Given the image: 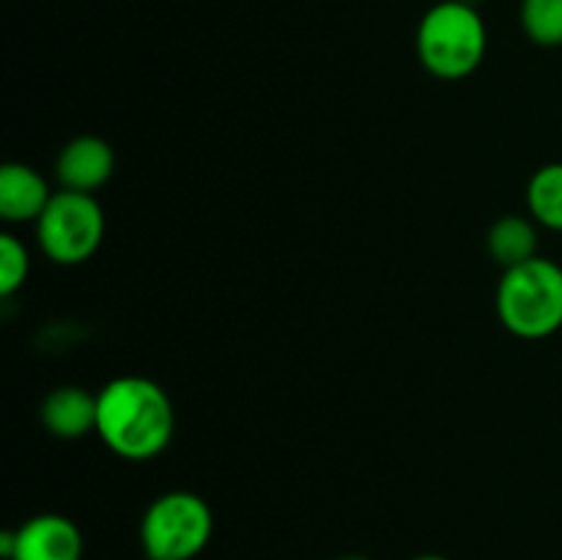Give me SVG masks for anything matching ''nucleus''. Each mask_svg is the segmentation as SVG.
<instances>
[{"label":"nucleus","instance_id":"obj_15","mask_svg":"<svg viewBox=\"0 0 562 560\" xmlns=\"http://www.w3.org/2000/svg\"><path fill=\"white\" fill-rule=\"evenodd\" d=\"M335 560H371L366 555H344V558H335Z\"/></svg>","mask_w":562,"mask_h":560},{"label":"nucleus","instance_id":"obj_12","mask_svg":"<svg viewBox=\"0 0 562 560\" xmlns=\"http://www.w3.org/2000/svg\"><path fill=\"white\" fill-rule=\"evenodd\" d=\"M521 27L538 47H560L562 0H521Z\"/></svg>","mask_w":562,"mask_h":560},{"label":"nucleus","instance_id":"obj_13","mask_svg":"<svg viewBox=\"0 0 562 560\" xmlns=\"http://www.w3.org/2000/svg\"><path fill=\"white\" fill-rule=\"evenodd\" d=\"M31 272L27 247L14 234H0V296H14Z\"/></svg>","mask_w":562,"mask_h":560},{"label":"nucleus","instance_id":"obj_8","mask_svg":"<svg viewBox=\"0 0 562 560\" xmlns=\"http://www.w3.org/2000/svg\"><path fill=\"white\" fill-rule=\"evenodd\" d=\"M55 192L36 168L5 163L0 168V217L5 223H36Z\"/></svg>","mask_w":562,"mask_h":560},{"label":"nucleus","instance_id":"obj_14","mask_svg":"<svg viewBox=\"0 0 562 560\" xmlns=\"http://www.w3.org/2000/svg\"><path fill=\"white\" fill-rule=\"evenodd\" d=\"M412 560H450V558H445V555H417V558Z\"/></svg>","mask_w":562,"mask_h":560},{"label":"nucleus","instance_id":"obj_11","mask_svg":"<svg viewBox=\"0 0 562 560\" xmlns=\"http://www.w3.org/2000/svg\"><path fill=\"white\" fill-rule=\"evenodd\" d=\"M527 206L543 228L562 231V163H549L527 184Z\"/></svg>","mask_w":562,"mask_h":560},{"label":"nucleus","instance_id":"obj_3","mask_svg":"<svg viewBox=\"0 0 562 560\" xmlns=\"http://www.w3.org/2000/svg\"><path fill=\"white\" fill-rule=\"evenodd\" d=\"M488 33L483 16L464 0L431 5L417 27V58L439 80H464L486 58Z\"/></svg>","mask_w":562,"mask_h":560},{"label":"nucleus","instance_id":"obj_5","mask_svg":"<svg viewBox=\"0 0 562 560\" xmlns=\"http://www.w3.org/2000/svg\"><path fill=\"white\" fill-rule=\"evenodd\" d=\"M104 212L88 192L60 190L36 220L38 247L60 267H77L93 258L104 239Z\"/></svg>","mask_w":562,"mask_h":560},{"label":"nucleus","instance_id":"obj_9","mask_svg":"<svg viewBox=\"0 0 562 560\" xmlns=\"http://www.w3.org/2000/svg\"><path fill=\"white\" fill-rule=\"evenodd\" d=\"M42 423L58 439L97 434V395L77 384H60L42 401Z\"/></svg>","mask_w":562,"mask_h":560},{"label":"nucleus","instance_id":"obj_1","mask_svg":"<svg viewBox=\"0 0 562 560\" xmlns=\"http://www.w3.org/2000/svg\"><path fill=\"white\" fill-rule=\"evenodd\" d=\"M176 434V406L159 382L115 377L97 393V437L126 461H151Z\"/></svg>","mask_w":562,"mask_h":560},{"label":"nucleus","instance_id":"obj_10","mask_svg":"<svg viewBox=\"0 0 562 560\" xmlns=\"http://www.w3.org/2000/svg\"><path fill=\"white\" fill-rule=\"evenodd\" d=\"M488 256L503 269L519 267L538 256V228L532 217L521 214H505L492 225L486 236Z\"/></svg>","mask_w":562,"mask_h":560},{"label":"nucleus","instance_id":"obj_2","mask_svg":"<svg viewBox=\"0 0 562 560\" xmlns=\"http://www.w3.org/2000/svg\"><path fill=\"white\" fill-rule=\"evenodd\" d=\"M499 324L510 335L541 340L562 329V267L552 258H530L519 267L503 269L497 296Z\"/></svg>","mask_w":562,"mask_h":560},{"label":"nucleus","instance_id":"obj_7","mask_svg":"<svg viewBox=\"0 0 562 560\" xmlns=\"http://www.w3.org/2000/svg\"><path fill=\"white\" fill-rule=\"evenodd\" d=\"M115 152L104 137L80 135L60 148L55 159V176L60 181V190L71 192H93L113 179Z\"/></svg>","mask_w":562,"mask_h":560},{"label":"nucleus","instance_id":"obj_4","mask_svg":"<svg viewBox=\"0 0 562 560\" xmlns=\"http://www.w3.org/2000/svg\"><path fill=\"white\" fill-rule=\"evenodd\" d=\"M212 533V508L201 494L187 489L159 494L140 519V544L148 560L198 558Z\"/></svg>","mask_w":562,"mask_h":560},{"label":"nucleus","instance_id":"obj_6","mask_svg":"<svg viewBox=\"0 0 562 560\" xmlns=\"http://www.w3.org/2000/svg\"><path fill=\"white\" fill-rule=\"evenodd\" d=\"M82 533L69 516L38 514L0 536L5 560H82Z\"/></svg>","mask_w":562,"mask_h":560}]
</instances>
